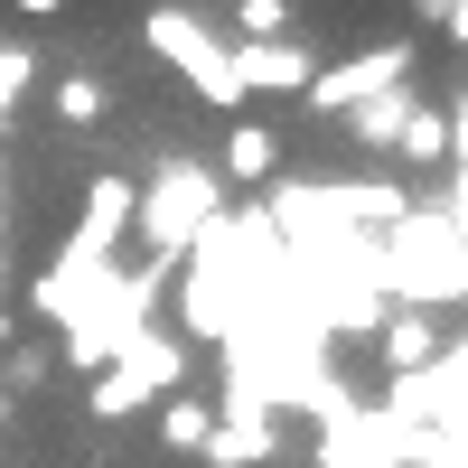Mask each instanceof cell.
<instances>
[{
	"instance_id": "obj_8",
	"label": "cell",
	"mask_w": 468,
	"mask_h": 468,
	"mask_svg": "<svg viewBox=\"0 0 468 468\" xmlns=\"http://www.w3.org/2000/svg\"><path fill=\"white\" fill-rule=\"evenodd\" d=\"M375 337H384V366H394V375H421L441 346H459V337H431V309H384Z\"/></svg>"
},
{
	"instance_id": "obj_9",
	"label": "cell",
	"mask_w": 468,
	"mask_h": 468,
	"mask_svg": "<svg viewBox=\"0 0 468 468\" xmlns=\"http://www.w3.org/2000/svg\"><path fill=\"white\" fill-rule=\"evenodd\" d=\"M271 450H282V431H271V421H234V412H216V431H207V468H262Z\"/></svg>"
},
{
	"instance_id": "obj_15",
	"label": "cell",
	"mask_w": 468,
	"mask_h": 468,
	"mask_svg": "<svg viewBox=\"0 0 468 468\" xmlns=\"http://www.w3.org/2000/svg\"><path fill=\"white\" fill-rule=\"evenodd\" d=\"M28 384H48V356H37V346H0V403H10V394H28Z\"/></svg>"
},
{
	"instance_id": "obj_12",
	"label": "cell",
	"mask_w": 468,
	"mask_h": 468,
	"mask_svg": "<svg viewBox=\"0 0 468 468\" xmlns=\"http://www.w3.org/2000/svg\"><path fill=\"white\" fill-rule=\"evenodd\" d=\"M57 132H103V75H57Z\"/></svg>"
},
{
	"instance_id": "obj_7",
	"label": "cell",
	"mask_w": 468,
	"mask_h": 468,
	"mask_svg": "<svg viewBox=\"0 0 468 468\" xmlns=\"http://www.w3.org/2000/svg\"><path fill=\"white\" fill-rule=\"evenodd\" d=\"M122 234H132V178H85V216H75V234H66V244H85V253H103L112 262V244H122Z\"/></svg>"
},
{
	"instance_id": "obj_13",
	"label": "cell",
	"mask_w": 468,
	"mask_h": 468,
	"mask_svg": "<svg viewBox=\"0 0 468 468\" xmlns=\"http://www.w3.org/2000/svg\"><path fill=\"white\" fill-rule=\"evenodd\" d=\"M394 150H403V160H459V122H450V112H431V103H421L412 122L394 132Z\"/></svg>"
},
{
	"instance_id": "obj_14",
	"label": "cell",
	"mask_w": 468,
	"mask_h": 468,
	"mask_svg": "<svg viewBox=\"0 0 468 468\" xmlns=\"http://www.w3.org/2000/svg\"><path fill=\"white\" fill-rule=\"evenodd\" d=\"M207 431H216V412H207L197 394H169V403H160V441H169V450L197 459V450H207Z\"/></svg>"
},
{
	"instance_id": "obj_2",
	"label": "cell",
	"mask_w": 468,
	"mask_h": 468,
	"mask_svg": "<svg viewBox=\"0 0 468 468\" xmlns=\"http://www.w3.org/2000/svg\"><path fill=\"white\" fill-rule=\"evenodd\" d=\"M216 216H225V178H216L207 160H160L150 187H132V234H141L150 262L197 253V234H207Z\"/></svg>"
},
{
	"instance_id": "obj_1",
	"label": "cell",
	"mask_w": 468,
	"mask_h": 468,
	"mask_svg": "<svg viewBox=\"0 0 468 468\" xmlns=\"http://www.w3.org/2000/svg\"><path fill=\"white\" fill-rule=\"evenodd\" d=\"M366 282L384 309H450L468 291V271H459V187H441V207H421L403 225H384V244H366Z\"/></svg>"
},
{
	"instance_id": "obj_4",
	"label": "cell",
	"mask_w": 468,
	"mask_h": 468,
	"mask_svg": "<svg viewBox=\"0 0 468 468\" xmlns=\"http://www.w3.org/2000/svg\"><path fill=\"white\" fill-rule=\"evenodd\" d=\"M141 37H150V57H169L216 112H244V94H234V66H225L234 37H216V19H197V10H178V0H160V10H141Z\"/></svg>"
},
{
	"instance_id": "obj_6",
	"label": "cell",
	"mask_w": 468,
	"mask_h": 468,
	"mask_svg": "<svg viewBox=\"0 0 468 468\" xmlns=\"http://www.w3.org/2000/svg\"><path fill=\"white\" fill-rule=\"evenodd\" d=\"M225 66H234V94H244V103H253V94H309V75H319L300 37H262V48H244V37H234Z\"/></svg>"
},
{
	"instance_id": "obj_10",
	"label": "cell",
	"mask_w": 468,
	"mask_h": 468,
	"mask_svg": "<svg viewBox=\"0 0 468 468\" xmlns=\"http://www.w3.org/2000/svg\"><path fill=\"white\" fill-rule=\"evenodd\" d=\"M421 112V94L412 85H394V94H375V103H356V112H337L346 132H356V150H394V132Z\"/></svg>"
},
{
	"instance_id": "obj_3",
	"label": "cell",
	"mask_w": 468,
	"mask_h": 468,
	"mask_svg": "<svg viewBox=\"0 0 468 468\" xmlns=\"http://www.w3.org/2000/svg\"><path fill=\"white\" fill-rule=\"evenodd\" d=\"M178 384H187V346L160 337V328H141V337H122V356L94 375L85 412H94V421H132V412H160Z\"/></svg>"
},
{
	"instance_id": "obj_11",
	"label": "cell",
	"mask_w": 468,
	"mask_h": 468,
	"mask_svg": "<svg viewBox=\"0 0 468 468\" xmlns=\"http://www.w3.org/2000/svg\"><path fill=\"white\" fill-rule=\"evenodd\" d=\"M271 169H282V141H271L262 122H234V132H225V160H216V178H244V187H262Z\"/></svg>"
},
{
	"instance_id": "obj_5",
	"label": "cell",
	"mask_w": 468,
	"mask_h": 468,
	"mask_svg": "<svg viewBox=\"0 0 468 468\" xmlns=\"http://www.w3.org/2000/svg\"><path fill=\"white\" fill-rule=\"evenodd\" d=\"M403 75H412V48H403V37H384V48L309 75V112H356V103H375V94H394Z\"/></svg>"
},
{
	"instance_id": "obj_17",
	"label": "cell",
	"mask_w": 468,
	"mask_h": 468,
	"mask_svg": "<svg viewBox=\"0 0 468 468\" xmlns=\"http://www.w3.org/2000/svg\"><path fill=\"white\" fill-rule=\"evenodd\" d=\"M0 346H10V309H0Z\"/></svg>"
},
{
	"instance_id": "obj_16",
	"label": "cell",
	"mask_w": 468,
	"mask_h": 468,
	"mask_svg": "<svg viewBox=\"0 0 468 468\" xmlns=\"http://www.w3.org/2000/svg\"><path fill=\"white\" fill-rule=\"evenodd\" d=\"M234 28H244V48H262V37H291V10H282V0H244Z\"/></svg>"
}]
</instances>
